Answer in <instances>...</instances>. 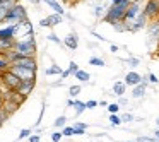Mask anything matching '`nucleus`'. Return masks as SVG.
Wrapping results in <instances>:
<instances>
[{
    "instance_id": "obj_1",
    "label": "nucleus",
    "mask_w": 159,
    "mask_h": 142,
    "mask_svg": "<svg viewBox=\"0 0 159 142\" xmlns=\"http://www.w3.org/2000/svg\"><path fill=\"white\" fill-rule=\"evenodd\" d=\"M132 0H123V2H120V4H111L110 9H106V14H104V22H108V24L113 26L115 22L118 21H123L125 17V12H127V7L130 5Z\"/></svg>"
},
{
    "instance_id": "obj_2",
    "label": "nucleus",
    "mask_w": 159,
    "mask_h": 142,
    "mask_svg": "<svg viewBox=\"0 0 159 142\" xmlns=\"http://www.w3.org/2000/svg\"><path fill=\"white\" fill-rule=\"evenodd\" d=\"M16 52H19L22 57H36V39H34V33L22 36L21 39L16 41L14 46Z\"/></svg>"
},
{
    "instance_id": "obj_3",
    "label": "nucleus",
    "mask_w": 159,
    "mask_h": 142,
    "mask_svg": "<svg viewBox=\"0 0 159 142\" xmlns=\"http://www.w3.org/2000/svg\"><path fill=\"white\" fill-rule=\"evenodd\" d=\"M26 19H28V11H26V7L19 2V4H16L14 7L7 12L4 24H19V22L26 21Z\"/></svg>"
},
{
    "instance_id": "obj_4",
    "label": "nucleus",
    "mask_w": 159,
    "mask_h": 142,
    "mask_svg": "<svg viewBox=\"0 0 159 142\" xmlns=\"http://www.w3.org/2000/svg\"><path fill=\"white\" fill-rule=\"evenodd\" d=\"M145 29H147V46H152V45L157 46L159 45V17L149 21Z\"/></svg>"
},
{
    "instance_id": "obj_5",
    "label": "nucleus",
    "mask_w": 159,
    "mask_h": 142,
    "mask_svg": "<svg viewBox=\"0 0 159 142\" xmlns=\"http://www.w3.org/2000/svg\"><path fill=\"white\" fill-rule=\"evenodd\" d=\"M0 79H2V84H4L9 91H16L19 87V84H21V79H19V77L16 76L11 69L0 74Z\"/></svg>"
},
{
    "instance_id": "obj_6",
    "label": "nucleus",
    "mask_w": 159,
    "mask_h": 142,
    "mask_svg": "<svg viewBox=\"0 0 159 142\" xmlns=\"http://www.w3.org/2000/svg\"><path fill=\"white\" fill-rule=\"evenodd\" d=\"M11 70L21 80H33V79H36V70L26 69V67H21V65H14V63L11 65Z\"/></svg>"
},
{
    "instance_id": "obj_7",
    "label": "nucleus",
    "mask_w": 159,
    "mask_h": 142,
    "mask_svg": "<svg viewBox=\"0 0 159 142\" xmlns=\"http://www.w3.org/2000/svg\"><path fill=\"white\" fill-rule=\"evenodd\" d=\"M145 16L149 17V21L159 17V0H145V5L142 9Z\"/></svg>"
},
{
    "instance_id": "obj_8",
    "label": "nucleus",
    "mask_w": 159,
    "mask_h": 142,
    "mask_svg": "<svg viewBox=\"0 0 159 142\" xmlns=\"http://www.w3.org/2000/svg\"><path fill=\"white\" fill-rule=\"evenodd\" d=\"M142 12V7H140V2L139 0H132L130 5L127 7V12H125V17L123 21H127L128 24H130L132 21H135V17H137L139 14Z\"/></svg>"
},
{
    "instance_id": "obj_9",
    "label": "nucleus",
    "mask_w": 159,
    "mask_h": 142,
    "mask_svg": "<svg viewBox=\"0 0 159 142\" xmlns=\"http://www.w3.org/2000/svg\"><path fill=\"white\" fill-rule=\"evenodd\" d=\"M63 22V16L57 14V12H53V14L46 16V17H43L41 21H39V26L41 28H55V26L62 24Z\"/></svg>"
},
{
    "instance_id": "obj_10",
    "label": "nucleus",
    "mask_w": 159,
    "mask_h": 142,
    "mask_svg": "<svg viewBox=\"0 0 159 142\" xmlns=\"http://www.w3.org/2000/svg\"><path fill=\"white\" fill-rule=\"evenodd\" d=\"M147 24H149V17L144 12H140V14L135 17V21L130 22V33H137V31H140V29H145Z\"/></svg>"
},
{
    "instance_id": "obj_11",
    "label": "nucleus",
    "mask_w": 159,
    "mask_h": 142,
    "mask_svg": "<svg viewBox=\"0 0 159 142\" xmlns=\"http://www.w3.org/2000/svg\"><path fill=\"white\" fill-rule=\"evenodd\" d=\"M149 86V80H147V76H144V80H142L140 84H137V86L132 87V98L134 99H140V98L145 96V89H147Z\"/></svg>"
},
{
    "instance_id": "obj_12",
    "label": "nucleus",
    "mask_w": 159,
    "mask_h": 142,
    "mask_svg": "<svg viewBox=\"0 0 159 142\" xmlns=\"http://www.w3.org/2000/svg\"><path fill=\"white\" fill-rule=\"evenodd\" d=\"M34 86H36V79H33V80H21V84H19V87H17L16 91H17V93L21 94V96L28 98L29 94L33 93Z\"/></svg>"
},
{
    "instance_id": "obj_13",
    "label": "nucleus",
    "mask_w": 159,
    "mask_h": 142,
    "mask_svg": "<svg viewBox=\"0 0 159 142\" xmlns=\"http://www.w3.org/2000/svg\"><path fill=\"white\" fill-rule=\"evenodd\" d=\"M142 80H144V76H140L139 72H135V70H130V72L125 76V80L123 82L127 84V86H137V84H140Z\"/></svg>"
},
{
    "instance_id": "obj_14",
    "label": "nucleus",
    "mask_w": 159,
    "mask_h": 142,
    "mask_svg": "<svg viewBox=\"0 0 159 142\" xmlns=\"http://www.w3.org/2000/svg\"><path fill=\"white\" fill-rule=\"evenodd\" d=\"M63 45L67 46L69 50H77V46H79V36H77V33H69V34L63 38Z\"/></svg>"
},
{
    "instance_id": "obj_15",
    "label": "nucleus",
    "mask_w": 159,
    "mask_h": 142,
    "mask_svg": "<svg viewBox=\"0 0 159 142\" xmlns=\"http://www.w3.org/2000/svg\"><path fill=\"white\" fill-rule=\"evenodd\" d=\"M16 39V24H7L0 28V39Z\"/></svg>"
},
{
    "instance_id": "obj_16",
    "label": "nucleus",
    "mask_w": 159,
    "mask_h": 142,
    "mask_svg": "<svg viewBox=\"0 0 159 142\" xmlns=\"http://www.w3.org/2000/svg\"><path fill=\"white\" fill-rule=\"evenodd\" d=\"M43 2H45V4L48 5L53 12H57V14H60V16H63V17H65V9H63L62 5L57 2V0H43Z\"/></svg>"
},
{
    "instance_id": "obj_17",
    "label": "nucleus",
    "mask_w": 159,
    "mask_h": 142,
    "mask_svg": "<svg viewBox=\"0 0 159 142\" xmlns=\"http://www.w3.org/2000/svg\"><path fill=\"white\" fill-rule=\"evenodd\" d=\"M125 91H127V84L125 82H115L113 84V93L111 94H115V96H123L125 94Z\"/></svg>"
},
{
    "instance_id": "obj_18",
    "label": "nucleus",
    "mask_w": 159,
    "mask_h": 142,
    "mask_svg": "<svg viewBox=\"0 0 159 142\" xmlns=\"http://www.w3.org/2000/svg\"><path fill=\"white\" fill-rule=\"evenodd\" d=\"M74 110H75V115H77V117H79V115H82L84 113V111H86L87 110V108H86V101H80V99H77V98H75V101H74Z\"/></svg>"
},
{
    "instance_id": "obj_19",
    "label": "nucleus",
    "mask_w": 159,
    "mask_h": 142,
    "mask_svg": "<svg viewBox=\"0 0 159 142\" xmlns=\"http://www.w3.org/2000/svg\"><path fill=\"white\" fill-rule=\"evenodd\" d=\"M72 127H74V132H75V135H86L87 123H82V121H75Z\"/></svg>"
},
{
    "instance_id": "obj_20",
    "label": "nucleus",
    "mask_w": 159,
    "mask_h": 142,
    "mask_svg": "<svg viewBox=\"0 0 159 142\" xmlns=\"http://www.w3.org/2000/svg\"><path fill=\"white\" fill-rule=\"evenodd\" d=\"M9 69H11V62H9L7 55L5 53H0V74L9 70Z\"/></svg>"
},
{
    "instance_id": "obj_21",
    "label": "nucleus",
    "mask_w": 159,
    "mask_h": 142,
    "mask_svg": "<svg viewBox=\"0 0 159 142\" xmlns=\"http://www.w3.org/2000/svg\"><path fill=\"white\" fill-rule=\"evenodd\" d=\"M16 4H19V0H0V11H11Z\"/></svg>"
},
{
    "instance_id": "obj_22",
    "label": "nucleus",
    "mask_w": 159,
    "mask_h": 142,
    "mask_svg": "<svg viewBox=\"0 0 159 142\" xmlns=\"http://www.w3.org/2000/svg\"><path fill=\"white\" fill-rule=\"evenodd\" d=\"M74 77H75L79 82H87V80L91 79V76H89V72H86V70H82V69H79L75 74H74Z\"/></svg>"
},
{
    "instance_id": "obj_23",
    "label": "nucleus",
    "mask_w": 159,
    "mask_h": 142,
    "mask_svg": "<svg viewBox=\"0 0 159 142\" xmlns=\"http://www.w3.org/2000/svg\"><path fill=\"white\" fill-rule=\"evenodd\" d=\"M110 123L111 127H120L123 123V120H121V117L118 113H110Z\"/></svg>"
},
{
    "instance_id": "obj_24",
    "label": "nucleus",
    "mask_w": 159,
    "mask_h": 142,
    "mask_svg": "<svg viewBox=\"0 0 159 142\" xmlns=\"http://www.w3.org/2000/svg\"><path fill=\"white\" fill-rule=\"evenodd\" d=\"M45 74L46 76H60V74H62V69H60L57 63H53V65H50L48 69L45 70Z\"/></svg>"
},
{
    "instance_id": "obj_25",
    "label": "nucleus",
    "mask_w": 159,
    "mask_h": 142,
    "mask_svg": "<svg viewBox=\"0 0 159 142\" xmlns=\"http://www.w3.org/2000/svg\"><path fill=\"white\" fill-rule=\"evenodd\" d=\"M104 14H106V7L104 5H96L94 7V17L96 19H103Z\"/></svg>"
},
{
    "instance_id": "obj_26",
    "label": "nucleus",
    "mask_w": 159,
    "mask_h": 142,
    "mask_svg": "<svg viewBox=\"0 0 159 142\" xmlns=\"http://www.w3.org/2000/svg\"><path fill=\"white\" fill-rule=\"evenodd\" d=\"M80 91H82V87H80L79 84H77V86H70V87H69V94H70V98H74V99H75V98L80 94Z\"/></svg>"
},
{
    "instance_id": "obj_27",
    "label": "nucleus",
    "mask_w": 159,
    "mask_h": 142,
    "mask_svg": "<svg viewBox=\"0 0 159 142\" xmlns=\"http://www.w3.org/2000/svg\"><path fill=\"white\" fill-rule=\"evenodd\" d=\"M89 65H96V67H104L106 63H104L103 58H99V57H91L89 58Z\"/></svg>"
},
{
    "instance_id": "obj_28",
    "label": "nucleus",
    "mask_w": 159,
    "mask_h": 142,
    "mask_svg": "<svg viewBox=\"0 0 159 142\" xmlns=\"http://www.w3.org/2000/svg\"><path fill=\"white\" fill-rule=\"evenodd\" d=\"M53 125H55L57 128H63L67 125V117H65V115H60V117L55 120V123H53Z\"/></svg>"
},
{
    "instance_id": "obj_29",
    "label": "nucleus",
    "mask_w": 159,
    "mask_h": 142,
    "mask_svg": "<svg viewBox=\"0 0 159 142\" xmlns=\"http://www.w3.org/2000/svg\"><path fill=\"white\" fill-rule=\"evenodd\" d=\"M46 39H48V41H52V43H55V45H62V43H63L62 39L55 34V33H50V34L46 36Z\"/></svg>"
},
{
    "instance_id": "obj_30",
    "label": "nucleus",
    "mask_w": 159,
    "mask_h": 142,
    "mask_svg": "<svg viewBox=\"0 0 159 142\" xmlns=\"http://www.w3.org/2000/svg\"><path fill=\"white\" fill-rule=\"evenodd\" d=\"M120 117H121V120H123V123H132V121L135 120V118H134V115H132L130 111H127V113L120 115Z\"/></svg>"
},
{
    "instance_id": "obj_31",
    "label": "nucleus",
    "mask_w": 159,
    "mask_h": 142,
    "mask_svg": "<svg viewBox=\"0 0 159 142\" xmlns=\"http://www.w3.org/2000/svg\"><path fill=\"white\" fill-rule=\"evenodd\" d=\"M33 134L31 128H22L21 132H19V140H22V139H29V135Z\"/></svg>"
},
{
    "instance_id": "obj_32",
    "label": "nucleus",
    "mask_w": 159,
    "mask_h": 142,
    "mask_svg": "<svg viewBox=\"0 0 159 142\" xmlns=\"http://www.w3.org/2000/svg\"><path fill=\"white\" fill-rule=\"evenodd\" d=\"M62 134H63V137H72V135H75V132H74V127H63L62 128Z\"/></svg>"
},
{
    "instance_id": "obj_33",
    "label": "nucleus",
    "mask_w": 159,
    "mask_h": 142,
    "mask_svg": "<svg viewBox=\"0 0 159 142\" xmlns=\"http://www.w3.org/2000/svg\"><path fill=\"white\" fill-rule=\"evenodd\" d=\"M135 142H157V139L156 137H145V135H140V137H137V140Z\"/></svg>"
},
{
    "instance_id": "obj_34",
    "label": "nucleus",
    "mask_w": 159,
    "mask_h": 142,
    "mask_svg": "<svg viewBox=\"0 0 159 142\" xmlns=\"http://www.w3.org/2000/svg\"><path fill=\"white\" fill-rule=\"evenodd\" d=\"M62 139H63L62 130H60V132H53V134H52V142H60Z\"/></svg>"
},
{
    "instance_id": "obj_35",
    "label": "nucleus",
    "mask_w": 159,
    "mask_h": 142,
    "mask_svg": "<svg viewBox=\"0 0 159 142\" xmlns=\"http://www.w3.org/2000/svg\"><path fill=\"white\" fill-rule=\"evenodd\" d=\"M147 80H149V84H159L157 76H156V74H152V72L147 74Z\"/></svg>"
},
{
    "instance_id": "obj_36",
    "label": "nucleus",
    "mask_w": 159,
    "mask_h": 142,
    "mask_svg": "<svg viewBox=\"0 0 159 142\" xmlns=\"http://www.w3.org/2000/svg\"><path fill=\"white\" fill-rule=\"evenodd\" d=\"M108 111H110V113H118V111H120V104H118V103L108 104Z\"/></svg>"
},
{
    "instance_id": "obj_37",
    "label": "nucleus",
    "mask_w": 159,
    "mask_h": 142,
    "mask_svg": "<svg viewBox=\"0 0 159 142\" xmlns=\"http://www.w3.org/2000/svg\"><path fill=\"white\" fill-rule=\"evenodd\" d=\"M96 106H99V103H98L96 99H89V101H86V108H87V110H94Z\"/></svg>"
},
{
    "instance_id": "obj_38",
    "label": "nucleus",
    "mask_w": 159,
    "mask_h": 142,
    "mask_svg": "<svg viewBox=\"0 0 159 142\" xmlns=\"http://www.w3.org/2000/svg\"><path fill=\"white\" fill-rule=\"evenodd\" d=\"M69 70L72 72V76H74V74H75L77 70H79V65H77L75 62H70V63H69Z\"/></svg>"
},
{
    "instance_id": "obj_39",
    "label": "nucleus",
    "mask_w": 159,
    "mask_h": 142,
    "mask_svg": "<svg viewBox=\"0 0 159 142\" xmlns=\"http://www.w3.org/2000/svg\"><path fill=\"white\" fill-rule=\"evenodd\" d=\"M128 63H130V67H139L140 60H139V58H135V57H132V58H128Z\"/></svg>"
},
{
    "instance_id": "obj_40",
    "label": "nucleus",
    "mask_w": 159,
    "mask_h": 142,
    "mask_svg": "<svg viewBox=\"0 0 159 142\" xmlns=\"http://www.w3.org/2000/svg\"><path fill=\"white\" fill-rule=\"evenodd\" d=\"M39 140H41L39 134H31V135H29V142H39Z\"/></svg>"
},
{
    "instance_id": "obj_41",
    "label": "nucleus",
    "mask_w": 159,
    "mask_h": 142,
    "mask_svg": "<svg viewBox=\"0 0 159 142\" xmlns=\"http://www.w3.org/2000/svg\"><path fill=\"white\" fill-rule=\"evenodd\" d=\"M70 76H72V72H70L69 69H67V70H62V74H60V77H62V79H67V77H70Z\"/></svg>"
},
{
    "instance_id": "obj_42",
    "label": "nucleus",
    "mask_w": 159,
    "mask_h": 142,
    "mask_svg": "<svg viewBox=\"0 0 159 142\" xmlns=\"http://www.w3.org/2000/svg\"><path fill=\"white\" fill-rule=\"evenodd\" d=\"M91 34H93L94 38H98V39H99V41H106V38H103V36H101V34H98L96 31H91Z\"/></svg>"
},
{
    "instance_id": "obj_43",
    "label": "nucleus",
    "mask_w": 159,
    "mask_h": 142,
    "mask_svg": "<svg viewBox=\"0 0 159 142\" xmlns=\"http://www.w3.org/2000/svg\"><path fill=\"white\" fill-rule=\"evenodd\" d=\"M128 103V99L127 98H123V96H120V99H118V104H120V106H125V104Z\"/></svg>"
},
{
    "instance_id": "obj_44",
    "label": "nucleus",
    "mask_w": 159,
    "mask_h": 142,
    "mask_svg": "<svg viewBox=\"0 0 159 142\" xmlns=\"http://www.w3.org/2000/svg\"><path fill=\"white\" fill-rule=\"evenodd\" d=\"M28 2H29V4H33V5H39L43 0H28Z\"/></svg>"
},
{
    "instance_id": "obj_45",
    "label": "nucleus",
    "mask_w": 159,
    "mask_h": 142,
    "mask_svg": "<svg viewBox=\"0 0 159 142\" xmlns=\"http://www.w3.org/2000/svg\"><path fill=\"white\" fill-rule=\"evenodd\" d=\"M4 96H2V93H0V110H4Z\"/></svg>"
},
{
    "instance_id": "obj_46",
    "label": "nucleus",
    "mask_w": 159,
    "mask_h": 142,
    "mask_svg": "<svg viewBox=\"0 0 159 142\" xmlns=\"http://www.w3.org/2000/svg\"><path fill=\"white\" fill-rule=\"evenodd\" d=\"M74 98H69V99H67V106H74Z\"/></svg>"
},
{
    "instance_id": "obj_47",
    "label": "nucleus",
    "mask_w": 159,
    "mask_h": 142,
    "mask_svg": "<svg viewBox=\"0 0 159 142\" xmlns=\"http://www.w3.org/2000/svg\"><path fill=\"white\" fill-rule=\"evenodd\" d=\"M110 48H111V52H113V53H118V46L116 45H111Z\"/></svg>"
},
{
    "instance_id": "obj_48",
    "label": "nucleus",
    "mask_w": 159,
    "mask_h": 142,
    "mask_svg": "<svg viewBox=\"0 0 159 142\" xmlns=\"http://www.w3.org/2000/svg\"><path fill=\"white\" fill-rule=\"evenodd\" d=\"M154 137H156V139H157V140H159V127L156 128V132H154Z\"/></svg>"
},
{
    "instance_id": "obj_49",
    "label": "nucleus",
    "mask_w": 159,
    "mask_h": 142,
    "mask_svg": "<svg viewBox=\"0 0 159 142\" xmlns=\"http://www.w3.org/2000/svg\"><path fill=\"white\" fill-rule=\"evenodd\" d=\"M99 106H103V108H108V103H106V101H101V103H99Z\"/></svg>"
},
{
    "instance_id": "obj_50",
    "label": "nucleus",
    "mask_w": 159,
    "mask_h": 142,
    "mask_svg": "<svg viewBox=\"0 0 159 142\" xmlns=\"http://www.w3.org/2000/svg\"><path fill=\"white\" fill-rule=\"evenodd\" d=\"M120 2H123V0H111V4H120Z\"/></svg>"
},
{
    "instance_id": "obj_51",
    "label": "nucleus",
    "mask_w": 159,
    "mask_h": 142,
    "mask_svg": "<svg viewBox=\"0 0 159 142\" xmlns=\"http://www.w3.org/2000/svg\"><path fill=\"white\" fill-rule=\"evenodd\" d=\"M156 125H157V127H159V118H157V120H156Z\"/></svg>"
},
{
    "instance_id": "obj_52",
    "label": "nucleus",
    "mask_w": 159,
    "mask_h": 142,
    "mask_svg": "<svg viewBox=\"0 0 159 142\" xmlns=\"http://www.w3.org/2000/svg\"><path fill=\"white\" fill-rule=\"evenodd\" d=\"M139 2H145V0H139Z\"/></svg>"
},
{
    "instance_id": "obj_53",
    "label": "nucleus",
    "mask_w": 159,
    "mask_h": 142,
    "mask_svg": "<svg viewBox=\"0 0 159 142\" xmlns=\"http://www.w3.org/2000/svg\"><path fill=\"white\" fill-rule=\"evenodd\" d=\"M127 142H134V140H127Z\"/></svg>"
},
{
    "instance_id": "obj_54",
    "label": "nucleus",
    "mask_w": 159,
    "mask_h": 142,
    "mask_svg": "<svg viewBox=\"0 0 159 142\" xmlns=\"http://www.w3.org/2000/svg\"><path fill=\"white\" fill-rule=\"evenodd\" d=\"M157 142H159V140H157Z\"/></svg>"
}]
</instances>
